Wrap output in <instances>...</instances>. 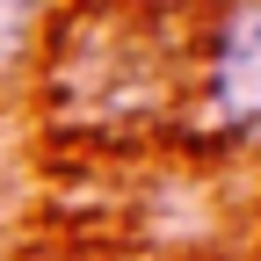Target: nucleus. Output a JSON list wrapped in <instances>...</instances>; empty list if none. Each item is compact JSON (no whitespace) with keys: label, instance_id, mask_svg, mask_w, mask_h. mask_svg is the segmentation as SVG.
Instances as JSON below:
<instances>
[{"label":"nucleus","instance_id":"f257e3e1","mask_svg":"<svg viewBox=\"0 0 261 261\" xmlns=\"http://www.w3.org/2000/svg\"><path fill=\"white\" fill-rule=\"evenodd\" d=\"M218 116L225 123H261V0L225 22L218 44Z\"/></svg>","mask_w":261,"mask_h":261},{"label":"nucleus","instance_id":"f03ea898","mask_svg":"<svg viewBox=\"0 0 261 261\" xmlns=\"http://www.w3.org/2000/svg\"><path fill=\"white\" fill-rule=\"evenodd\" d=\"M29 8H37V0H0V73H8V58L22 51V29H29Z\"/></svg>","mask_w":261,"mask_h":261}]
</instances>
